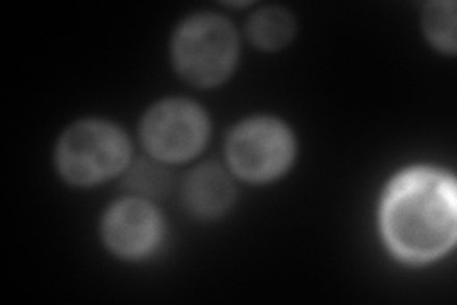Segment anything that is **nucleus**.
<instances>
[{"instance_id":"nucleus-6","label":"nucleus","mask_w":457,"mask_h":305,"mask_svg":"<svg viewBox=\"0 0 457 305\" xmlns=\"http://www.w3.org/2000/svg\"><path fill=\"white\" fill-rule=\"evenodd\" d=\"M161 222L156 212L141 200H124L105 220V239L114 252L141 256L159 239Z\"/></svg>"},{"instance_id":"nucleus-8","label":"nucleus","mask_w":457,"mask_h":305,"mask_svg":"<svg viewBox=\"0 0 457 305\" xmlns=\"http://www.w3.org/2000/svg\"><path fill=\"white\" fill-rule=\"evenodd\" d=\"M250 37L257 47L275 50L284 47L294 33L292 18L280 8H267L250 21Z\"/></svg>"},{"instance_id":"nucleus-2","label":"nucleus","mask_w":457,"mask_h":305,"mask_svg":"<svg viewBox=\"0 0 457 305\" xmlns=\"http://www.w3.org/2000/svg\"><path fill=\"white\" fill-rule=\"evenodd\" d=\"M174 57L185 79L204 86L216 84L233 69L237 37L223 18L196 16L179 29Z\"/></svg>"},{"instance_id":"nucleus-9","label":"nucleus","mask_w":457,"mask_h":305,"mask_svg":"<svg viewBox=\"0 0 457 305\" xmlns=\"http://www.w3.org/2000/svg\"><path fill=\"white\" fill-rule=\"evenodd\" d=\"M425 29L435 45L442 50L455 48V6L453 3H433L425 12Z\"/></svg>"},{"instance_id":"nucleus-10","label":"nucleus","mask_w":457,"mask_h":305,"mask_svg":"<svg viewBox=\"0 0 457 305\" xmlns=\"http://www.w3.org/2000/svg\"><path fill=\"white\" fill-rule=\"evenodd\" d=\"M130 185L137 191L143 193H161L162 189L168 185V176L159 168V166H151L147 163L139 165L130 176Z\"/></svg>"},{"instance_id":"nucleus-5","label":"nucleus","mask_w":457,"mask_h":305,"mask_svg":"<svg viewBox=\"0 0 457 305\" xmlns=\"http://www.w3.org/2000/svg\"><path fill=\"white\" fill-rule=\"evenodd\" d=\"M206 119L189 101L171 99L156 106L143 123V140L153 155L164 161L193 157L206 140Z\"/></svg>"},{"instance_id":"nucleus-3","label":"nucleus","mask_w":457,"mask_h":305,"mask_svg":"<svg viewBox=\"0 0 457 305\" xmlns=\"http://www.w3.org/2000/svg\"><path fill=\"white\" fill-rule=\"evenodd\" d=\"M128 161V143L117 128L104 123H82L69 130L60 143L57 163L73 183H96L117 174Z\"/></svg>"},{"instance_id":"nucleus-1","label":"nucleus","mask_w":457,"mask_h":305,"mask_svg":"<svg viewBox=\"0 0 457 305\" xmlns=\"http://www.w3.org/2000/svg\"><path fill=\"white\" fill-rule=\"evenodd\" d=\"M383 229L393 250L423 261L446 252L455 239V185L433 170L410 172L385 199Z\"/></svg>"},{"instance_id":"nucleus-7","label":"nucleus","mask_w":457,"mask_h":305,"mask_svg":"<svg viewBox=\"0 0 457 305\" xmlns=\"http://www.w3.org/2000/svg\"><path fill=\"white\" fill-rule=\"evenodd\" d=\"M185 200L196 214H221L233 200V185L218 166H203L195 170L185 183Z\"/></svg>"},{"instance_id":"nucleus-4","label":"nucleus","mask_w":457,"mask_h":305,"mask_svg":"<svg viewBox=\"0 0 457 305\" xmlns=\"http://www.w3.org/2000/svg\"><path fill=\"white\" fill-rule=\"evenodd\" d=\"M292 158V136L280 123L250 121L228 141V161L242 178L265 182L278 176Z\"/></svg>"}]
</instances>
